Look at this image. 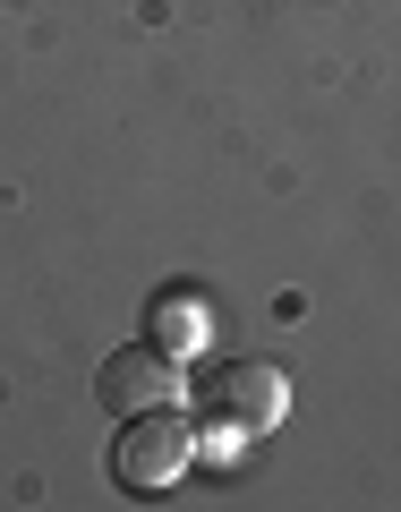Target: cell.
I'll return each instance as SVG.
<instances>
[{
	"instance_id": "obj_1",
	"label": "cell",
	"mask_w": 401,
	"mask_h": 512,
	"mask_svg": "<svg viewBox=\"0 0 401 512\" xmlns=\"http://www.w3.org/2000/svg\"><path fill=\"white\" fill-rule=\"evenodd\" d=\"M188 410H197L205 436H274L282 410H291V384L274 359H205L188 384Z\"/></svg>"
},
{
	"instance_id": "obj_2",
	"label": "cell",
	"mask_w": 401,
	"mask_h": 512,
	"mask_svg": "<svg viewBox=\"0 0 401 512\" xmlns=\"http://www.w3.org/2000/svg\"><path fill=\"white\" fill-rule=\"evenodd\" d=\"M188 461H197V410L154 402V410H128V419H120V436H111V478H120L128 495L171 487V478H180Z\"/></svg>"
},
{
	"instance_id": "obj_3",
	"label": "cell",
	"mask_w": 401,
	"mask_h": 512,
	"mask_svg": "<svg viewBox=\"0 0 401 512\" xmlns=\"http://www.w3.org/2000/svg\"><path fill=\"white\" fill-rule=\"evenodd\" d=\"M180 393V359H171L163 342H120L103 367H94V402L111 410V419H128V410H154V402H171Z\"/></svg>"
},
{
	"instance_id": "obj_4",
	"label": "cell",
	"mask_w": 401,
	"mask_h": 512,
	"mask_svg": "<svg viewBox=\"0 0 401 512\" xmlns=\"http://www.w3.org/2000/svg\"><path fill=\"white\" fill-rule=\"evenodd\" d=\"M146 333L171 350V359H180V350H197V342H205V308H197V291H188V282H163V291H154Z\"/></svg>"
}]
</instances>
